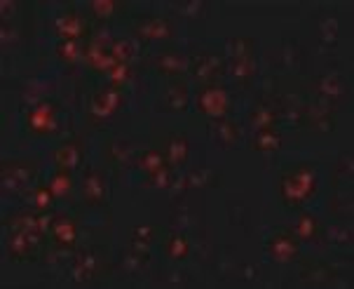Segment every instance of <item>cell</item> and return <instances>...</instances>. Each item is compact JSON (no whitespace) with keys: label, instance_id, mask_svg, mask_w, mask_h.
<instances>
[{"label":"cell","instance_id":"cell-14","mask_svg":"<svg viewBox=\"0 0 354 289\" xmlns=\"http://www.w3.org/2000/svg\"><path fill=\"white\" fill-rule=\"evenodd\" d=\"M87 31V24L82 21V16L78 12H64L57 19V33L61 41H82V36H85Z\"/></svg>","mask_w":354,"mask_h":289},{"label":"cell","instance_id":"cell-36","mask_svg":"<svg viewBox=\"0 0 354 289\" xmlns=\"http://www.w3.org/2000/svg\"><path fill=\"white\" fill-rule=\"evenodd\" d=\"M129 76H132V69H129V64H122V61H120V64H117L115 69L110 71V73L106 76V78H108V80L113 82V87H117V90H120V87L129 80Z\"/></svg>","mask_w":354,"mask_h":289},{"label":"cell","instance_id":"cell-6","mask_svg":"<svg viewBox=\"0 0 354 289\" xmlns=\"http://www.w3.org/2000/svg\"><path fill=\"white\" fill-rule=\"evenodd\" d=\"M266 249L270 257L274 261H279V264H289V261H294L298 257V252H300L296 235L289 231H274L272 235L268 238Z\"/></svg>","mask_w":354,"mask_h":289},{"label":"cell","instance_id":"cell-31","mask_svg":"<svg viewBox=\"0 0 354 289\" xmlns=\"http://www.w3.org/2000/svg\"><path fill=\"white\" fill-rule=\"evenodd\" d=\"M31 200H33V207H36L38 212H47L54 203V193L49 186H36L31 193Z\"/></svg>","mask_w":354,"mask_h":289},{"label":"cell","instance_id":"cell-15","mask_svg":"<svg viewBox=\"0 0 354 289\" xmlns=\"http://www.w3.org/2000/svg\"><path fill=\"white\" fill-rule=\"evenodd\" d=\"M165 155H167V163L172 167H181V165L188 163V155H190V143L185 135H169L165 143Z\"/></svg>","mask_w":354,"mask_h":289},{"label":"cell","instance_id":"cell-34","mask_svg":"<svg viewBox=\"0 0 354 289\" xmlns=\"http://www.w3.org/2000/svg\"><path fill=\"white\" fill-rule=\"evenodd\" d=\"M94 270H97V259H94L92 254H85L82 259L75 261V277L78 280H87V277H92Z\"/></svg>","mask_w":354,"mask_h":289},{"label":"cell","instance_id":"cell-5","mask_svg":"<svg viewBox=\"0 0 354 289\" xmlns=\"http://www.w3.org/2000/svg\"><path fill=\"white\" fill-rule=\"evenodd\" d=\"M36 179V165L26 160H5L3 163V188L5 191H24Z\"/></svg>","mask_w":354,"mask_h":289},{"label":"cell","instance_id":"cell-24","mask_svg":"<svg viewBox=\"0 0 354 289\" xmlns=\"http://www.w3.org/2000/svg\"><path fill=\"white\" fill-rule=\"evenodd\" d=\"M139 170L145 172V174H153V172H157L160 167H165L167 163V155L162 151H157V148H148V151H143L141 155H139Z\"/></svg>","mask_w":354,"mask_h":289},{"label":"cell","instance_id":"cell-20","mask_svg":"<svg viewBox=\"0 0 354 289\" xmlns=\"http://www.w3.org/2000/svg\"><path fill=\"white\" fill-rule=\"evenodd\" d=\"M345 92H347V82L345 78L338 73H331L319 80V94H322L324 99H338Z\"/></svg>","mask_w":354,"mask_h":289},{"label":"cell","instance_id":"cell-7","mask_svg":"<svg viewBox=\"0 0 354 289\" xmlns=\"http://www.w3.org/2000/svg\"><path fill=\"white\" fill-rule=\"evenodd\" d=\"M122 104V92L117 87H108V90H101L99 94H94L92 104H89V120L92 122H104L120 108Z\"/></svg>","mask_w":354,"mask_h":289},{"label":"cell","instance_id":"cell-29","mask_svg":"<svg viewBox=\"0 0 354 289\" xmlns=\"http://www.w3.org/2000/svg\"><path fill=\"white\" fill-rule=\"evenodd\" d=\"M49 188H52V193H54V198H64L66 193L73 188V179H71V172H66V170H57L52 174V179H49L47 183Z\"/></svg>","mask_w":354,"mask_h":289},{"label":"cell","instance_id":"cell-1","mask_svg":"<svg viewBox=\"0 0 354 289\" xmlns=\"http://www.w3.org/2000/svg\"><path fill=\"white\" fill-rule=\"evenodd\" d=\"M317 193V172L310 165H298V167L284 172L279 179V196L289 209L303 207L307 200Z\"/></svg>","mask_w":354,"mask_h":289},{"label":"cell","instance_id":"cell-21","mask_svg":"<svg viewBox=\"0 0 354 289\" xmlns=\"http://www.w3.org/2000/svg\"><path fill=\"white\" fill-rule=\"evenodd\" d=\"M282 146V137H279L277 130H263L258 132L256 139L251 141V148L258 153H274Z\"/></svg>","mask_w":354,"mask_h":289},{"label":"cell","instance_id":"cell-2","mask_svg":"<svg viewBox=\"0 0 354 289\" xmlns=\"http://www.w3.org/2000/svg\"><path fill=\"white\" fill-rule=\"evenodd\" d=\"M195 104H198V111L202 115H206L211 120H221L226 118L230 111V92L223 85H218V82H206L198 92Z\"/></svg>","mask_w":354,"mask_h":289},{"label":"cell","instance_id":"cell-16","mask_svg":"<svg viewBox=\"0 0 354 289\" xmlns=\"http://www.w3.org/2000/svg\"><path fill=\"white\" fill-rule=\"evenodd\" d=\"M303 122L312 127L314 132H333L335 120L329 113L326 106H314V108H303Z\"/></svg>","mask_w":354,"mask_h":289},{"label":"cell","instance_id":"cell-26","mask_svg":"<svg viewBox=\"0 0 354 289\" xmlns=\"http://www.w3.org/2000/svg\"><path fill=\"white\" fill-rule=\"evenodd\" d=\"M89 10L99 19H113V16L120 14V10H125V5L117 3V0H94V3H89Z\"/></svg>","mask_w":354,"mask_h":289},{"label":"cell","instance_id":"cell-4","mask_svg":"<svg viewBox=\"0 0 354 289\" xmlns=\"http://www.w3.org/2000/svg\"><path fill=\"white\" fill-rule=\"evenodd\" d=\"M57 130V104L40 102L26 115V132L36 137H47Z\"/></svg>","mask_w":354,"mask_h":289},{"label":"cell","instance_id":"cell-19","mask_svg":"<svg viewBox=\"0 0 354 289\" xmlns=\"http://www.w3.org/2000/svg\"><path fill=\"white\" fill-rule=\"evenodd\" d=\"M230 73L239 85H249L256 76V59L254 57H237L230 59Z\"/></svg>","mask_w":354,"mask_h":289},{"label":"cell","instance_id":"cell-12","mask_svg":"<svg viewBox=\"0 0 354 289\" xmlns=\"http://www.w3.org/2000/svg\"><path fill=\"white\" fill-rule=\"evenodd\" d=\"M82 200L92 207L106 203V179L99 170H89L82 179Z\"/></svg>","mask_w":354,"mask_h":289},{"label":"cell","instance_id":"cell-8","mask_svg":"<svg viewBox=\"0 0 354 289\" xmlns=\"http://www.w3.org/2000/svg\"><path fill=\"white\" fill-rule=\"evenodd\" d=\"M82 57H85L87 66L97 73H106L108 76L110 71L115 69L120 61L115 59V54L110 52V47H104L101 43H85V49H82Z\"/></svg>","mask_w":354,"mask_h":289},{"label":"cell","instance_id":"cell-37","mask_svg":"<svg viewBox=\"0 0 354 289\" xmlns=\"http://www.w3.org/2000/svg\"><path fill=\"white\" fill-rule=\"evenodd\" d=\"M110 52L115 54L117 61H122V64H129V59H132L134 54V43L132 41H117L113 47H110Z\"/></svg>","mask_w":354,"mask_h":289},{"label":"cell","instance_id":"cell-38","mask_svg":"<svg viewBox=\"0 0 354 289\" xmlns=\"http://www.w3.org/2000/svg\"><path fill=\"white\" fill-rule=\"evenodd\" d=\"M106 158L113 165H122L127 163V151L122 148V143H108V146H106Z\"/></svg>","mask_w":354,"mask_h":289},{"label":"cell","instance_id":"cell-9","mask_svg":"<svg viewBox=\"0 0 354 289\" xmlns=\"http://www.w3.org/2000/svg\"><path fill=\"white\" fill-rule=\"evenodd\" d=\"M49 238L52 242L61 249H73L78 242V224L71 219V216H61V219H54L52 226H49Z\"/></svg>","mask_w":354,"mask_h":289},{"label":"cell","instance_id":"cell-27","mask_svg":"<svg viewBox=\"0 0 354 289\" xmlns=\"http://www.w3.org/2000/svg\"><path fill=\"white\" fill-rule=\"evenodd\" d=\"M218 176L213 174L211 170H198V172H190L188 176L183 179V183L188 188H204V186H218Z\"/></svg>","mask_w":354,"mask_h":289},{"label":"cell","instance_id":"cell-23","mask_svg":"<svg viewBox=\"0 0 354 289\" xmlns=\"http://www.w3.org/2000/svg\"><path fill=\"white\" fill-rule=\"evenodd\" d=\"M333 270L329 268L322 261H310V264L303 266V280L312 282V285H322V282H329Z\"/></svg>","mask_w":354,"mask_h":289},{"label":"cell","instance_id":"cell-18","mask_svg":"<svg viewBox=\"0 0 354 289\" xmlns=\"http://www.w3.org/2000/svg\"><path fill=\"white\" fill-rule=\"evenodd\" d=\"M249 122H251V127H254L256 132L277 130V113H274V108L268 106V104H258V106L251 111Z\"/></svg>","mask_w":354,"mask_h":289},{"label":"cell","instance_id":"cell-28","mask_svg":"<svg viewBox=\"0 0 354 289\" xmlns=\"http://www.w3.org/2000/svg\"><path fill=\"white\" fill-rule=\"evenodd\" d=\"M165 249L174 261H183L190 254V242H188V238H185V235H169Z\"/></svg>","mask_w":354,"mask_h":289},{"label":"cell","instance_id":"cell-11","mask_svg":"<svg viewBox=\"0 0 354 289\" xmlns=\"http://www.w3.org/2000/svg\"><path fill=\"white\" fill-rule=\"evenodd\" d=\"M221 69H223V61L218 59L216 54H195L188 64L190 73L200 78V80H204V85L206 82H213V78L221 73Z\"/></svg>","mask_w":354,"mask_h":289},{"label":"cell","instance_id":"cell-17","mask_svg":"<svg viewBox=\"0 0 354 289\" xmlns=\"http://www.w3.org/2000/svg\"><path fill=\"white\" fill-rule=\"evenodd\" d=\"M155 69H157V73H160V76L178 78L183 71H188V64H185V59L178 57L176 52H162L160 57H157Z\"/></svg>","mask_w":354,"mask_h":289},{"label":"cell","instance_id":"cell-30","mask_svg":"<svg viewBox=\"0 0 354 289\" xmlns=\"http://www.w3.org/2000/svg\"><path fill=\"white\" fill-rule=\"evenodd\" d=\"M254 49H256V43L251 38H233L228 43V52H230V59H237V57H254Z\"/></svg>","mask_w":354,"mask_h":289},{"label":"cell","instance_id":"cell-10","mask_svg":"<svg viewBox=\"0 0 354 289\" xmlns=\"http://www.w3.org/2000/svg\"><path fill=\"white\" fill-rule=\"evenodd\" d=\"M137 33L145 41H167L174 36V26L165 16H145L137 24Z\"/></svg>","mask_w":354,"mask_h":289},{"label":"cell","instance_id":"cell-13","mask_svg":"<svg viewBox=\"0 0 354 289\" xmlns=\"http://www.w3.org/2000/svg\"><path fill=\"white\" fill-rule=\"evenodd\" d=\"M82 155H85V151H82L80 139H69V141H64L54 151V163H57L59 170L71 172L82 163Z\"/></svg>","mask_w":354,"mask_h":289},{"label":"cell","instance_id":"cell-35","mask_svg":"<svg viewBox=\"0 0 354 289\" xmlns=\"http://www.w3.org/2000/svg\"><path fill=\"white\" fill-rule=\"evenodd\" d=\"M172 176H174V167L172 165H165V167H160L157 172H153V174H148V183L157 188H169Z\"/></svg>","mask_w":354,"mask_h":289},{"label":"cell","instance_id":"cell-25","mask_svg":"<svg viewBox=\"0 0 354 289\" xmlns=\"http://www.w3.org/2000/svg\"><path fill=\"white\" fill-rule=\"evenodd\" d=\"M319 233V221L314 219L312 214H300L296 221V238H300V240H317Z\"/></svg>","mask_w":354,"mask_h":289},{"label":"cell","instance_id":"cell-22","mask_svg":"<svg viewBox=\"0 0 354 289\" xmlns=\"http://www.w3.org/2000/svg\"><path fill=\"white\" fill-rule=\"evenodd\" d=\"M190 104V94H188V87L183 85V82H176L174 80L169 85V90H167V106L172 111H178V113H183L185 108H188Z\"/></svg>","mask_w":354,"mask_h":289},{"label":"cell","instance_id":"cell-33","mask_svg":"<svg viewBox=\"0 0 354 289\" xmlns=\"http://www.w3.org/2000/svg\"><path fill=\"white\" fill-rule=\"evenodd\" d=\"M218 137H221L223 143H235L239 139V125L233 120H223L218 122Z\"/></svg>","mask_w":354,"mask_h":289},{"label":"cell","instance_id":"cell-3","mask_svg":"<svg viewBox=\"0 0 354 289\" xmlns=\"http://www.w3.org/2000/svg\"><path fill=\"white\" fill-rule=\"evenodd\" d=\"M38 244H40V235H33L29 231L10 229L8 235V257L14 264H26V261L36 259Z\"/></svg>","mask_w":354,"mask_h":289},{"label":"cell","instance_id":"cell-32","mask_svg":"<svg viewBox=\"0 0 354 289\" xmlns=\"http://www.w3.org/2000/svg\"><path fill=\"white\" fill-rule=\"evenodd\" d=\"M82 49H85L82 41H61L57 45V54L64 61H75L82 54Z\"/></svg>","mask_w":354,"mask_h":289}]
</instances>
